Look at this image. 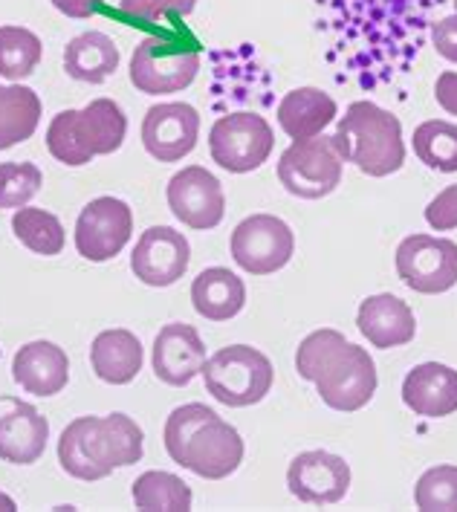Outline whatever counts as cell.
Segmentation results:
<instances>
[{
  "label": "cell",
  "mask_w": 457,
  "mask_h": 512,
  "mask_svg": "<svg viewBox=\"0 0 457 512\" xmlns=\"http://www.w3.org/2000/svg\"><path fill=\"white\" fill-rule=\"evenodd\" d=\"M414 154L431 171H457V125L443 119H429L414 128Z\"/></svg>",
  "instance_id": "29"
},
{
  "label": "cell",
  "mask_w": 457,
  "mask_h": 512,
  "mask_svg": "<svg viewBox=\"0 0 457 512\" xmlns=\"http://www.w3.org/2000/svg\"><path fill=\"white\" fill-rule=\"evenodd\" d=\"M414 504L423 512H457V466L440 463L423 472L414 486Z\"/></svg>",
  "instance_id": "31"
},
{
  "label": "cell",
  "mask_w": 457,
  "mask_h": 512,
  "mask_svg": "<svg viewBox=\"0 0 457 512\" xmlns=\"http://www.w3.org/2000/svg\"><path fill=\"white\" fill-rule=\"evenodd\" d=\"M377 362L359 345H342L327 359L322 374L316 377V391L322 403L333 411H359L377 394Z\"/></svg>",
  "instance_id": "9"
},
{
  "label": "cell",
  "mask_w": 457,
  "mask_h": 512,
  "mask_svg": "<svg viewBox=\"0 0 457 512\" xmlns=\"http://www.w3.org/2000/svg\"><path fill=\"white\" fill-rule=\"evenodd\" d=\"M200 374L206 379V391L217 403L229 408L258 405L272 391L275 382V368L267 353L249 345L220 348L206 359Z\"/></svg>",
  "instance_id": "5"
},
{
  "label": "cell",
  "mask_w": 457,
  "mask_h": 512,
  "mask_svg": "<svg viewBox=\"0 0 457 512\" xmlns=\"http://www.w3.org/2000/svg\"><path fill=\"white\" fill-rule=\"evenodd\" d=\"M67 76L84 84H102L119 70V47L105 32H81L64 50Z\"/></svg>",
  "instance_id": "25"
},
{
  "label": "cell",
  "mask_w": 457,
  "mask_h": 512,
  "mask_svg": "<svg viewBox=\"0 0 457 512\" xmlns=\"http://www.w3.org/2000/svg\"><path fill=\"white\" fill-rule=\"evenodd\" d=\"M287 486L290 495L301 504H316V507L339 504L350 489L348 460L324 449L301 452L287 469Z\"/></svg>",
  "instance_id": "16"
},
{
  "label": "cell",
  "mask_w": 457,
  "mask_h": 512,
  "mask_svg": "<svg viewBox=\"0 0 457 512\" xmlns=\"http://www.w3.org/2000/svg\"><path fill=\"white\" fill-rule=\"evenodd\" d=\"M102 3H105V0H53V6L61 12V15L76 18V21H87V18H93V15L102 9Z\"/></svg>",
  "instance_id": "38"
},
{
  "label": "cell",
  "mask_w": 457,
  "mask_h": 512,
  "mask_svg": "<svg viewBox=\"0 0 457 512\" xmlns=\"http://www.w3.org/2000/svg\"><path fill=\"white\" fill-rule=\"evenodd\" d=\"M151 365H154V374H157L160 382L183 388L203 371L206 345H203L200 333L191 324H165L157 333V339H154Z\"/></svg>",
  "instance_id": "18"
},
{
  "label": "cell",
  "mask_w": 457,
  "mask_h": 512,
  "mask_svg": "<svg viewBox=\"0 0 457 512\" xmlns=\"http://www.w3.org/2000/svg\"><path fill=\"white\" fill-rule=\"evenodd\" d=\"M342 345H348V339L339 330H333V327L313 330L296 351L298 377L307 379V382H316V377L322 374V368L327 365V359L339 351Z\"/></svg>",
  "instance_id": "33"
},
{
  "label": "cell",
  "mask_w": 457,
  "mask_h": 512,
  "mask_svg": "<svg viewBox=\"0 0 457 512\" xmlns=\"http://www.w3.org/2000/svg\"><path fill=\"white\" fill-rule=\"evenodd\" d=\"M191 304L206 322H229L246 304V284L226 267H209L191 284Z\"/></svg>",
  "instance_id": "23"
},
{
  "label": "cell",
  "mask_w": 457,
  "mask_h": 512,
  "mask_svg": "<svg viewBox=\"0 0 457 512\" xmlns=\"http://www.w3.org/2000/svg\"><path fill=\"white\" fill-rule=\"evenodd\" d=\"M134 495L136 510L145 512H189L194 504V495H191V486L171 475V472H142L134 481Z\"/></svg>",
  "instance_id": "27"
},
{
  "label": "cell",
  "mask_w": 457,
  "mask_h": 512,
  "mask_svg": "<svg viewBox=\"0 0 457 512\" xmlns=\"http://www.w3.org/2000/svg\"><path fill=\"white\" fill-rule=\"evenodd\" d=\"M41 122V99L24 84H0V151L27 142Z\"/></svg>",
  "instance_id": "26"
},
{
  "label": "cell",
  "mask_w": 457,
  "mask_h": 512,
  "mask_svg": "<svg viewBox=\"0 0 457 512\" xmlns=\"http://www.w3.org/2000/svg\"><path fill=\"white\" fill-rule=\"evenodd\" d=\"M145 452V434L128 414L79 417L58 437V463L79 481H102L113 469L134 466Z\"/></svg>",
  "instance_id": "2"
},
{
  "label": "cell",
  "mask_w": 457,
  "mask_h": 512,
  "mask_svg": "<svg viewBox=\"0 0 457 512\" xmlns=\"http://www.w3.org/2000/svg\"><path fill=\"white\" fill-rule=\"evenodd\" d=\"M41 38L24 27H0V76L9 81L29 79L41 64Z\"/></svg>",
  "instance_id": "30"
},
{
  "label": "cell",
  "mask_w": 457,
  "mask_h": 512,
  "mask_svg": "<svg viewBox=\"0 0 457 512\" xmlns=\"http://www.w3.org/2000/svg\"><path fill=\"white\" fill-rule=\"evenodd\" d=\"M12 379L35 397H55L70 382V359L55 342H29L12 359Z\"/></svg>",
  "instance_id": "21"
},
{
  "label": "cell",
  "mask_w": 457,
  "mask_h": 512,
  "mask_svg": "<svg viewBox=\"0 0 457 512\" xmlns=\"http://www.w3.org/2000/svg\"><path fill=\"white\" fill-rule=\"evenodd\" d=\"M191 264L189 238L171 226H151L139 235L131 255V270L148 287L177 284Z\"/></svg>",
  "instance_id": "14"
},
{
  "label": "cell",
  "mask_w": 457,
  "mask_h": 512,
  "mask_svg": "<svg viewBox=\"0 0 457 512\" xmlns=\"http://www.w3.org/2000/svg\"><path fill=\"white\" fill-rule=\"evenodd\" d=\"M403 403L417 417H452L457 411V371L443 362H423L403 379Z\"/></svg>",
  "instance_id": "20"
},
{
  "label": "cell",
  "mask_w": 457,
  "mask_h": 512,
  "mask_svg": "<svg viewBox=\"0 0 457 512\" xmlns=\"http://www.w3.org/2000/svg\"><path fill=\"white\" fill-rule=\"evenodd\" d=\"M397 275L414 293H449L457 284V243L434 235H408L397 246Z\"/></svg>",
  "instance_id": "11"
},
{
  "label": "cell",
  "mask_w": 457,
  "mask_h": 512,
  "mask_svg": "<svg viewBox=\"0 0 457 512\" xmlns=\"http://www.w3.org/2000/svg\"><path fill=\"white\" fill-rule=\"evenodd\" d=\"M330 139L339 157L353 162L368 177H388L403 168L405 142L400 119L368 99L348 105Z\"/></svg>",
  "instance_id": "3"
},
{
  "label": "cell",
  "mask_w": 457,
  "mask_h": 512,
  "mask_svg": "<svg viewBox=\"0 0 457 512\" xmlns=\"http://www.w3.org/2000/svg\"><path fill=\"white\" fill-rule=\"evenodd\" d=\"M128 116L113 99H93L87 108L61 110L47 128V148L67 168H81L93 157H108L122 148Z\"/></svg>",
  "instance_id": "4"
},
{
  "label": "cell",
  "mask_w": 457,
  "mask_h": 512,
  "mask_svg": "<svg viewBox=\"0 0 457 512\" xmlns=\"http://www.w3.org/2000/svg\"><path fill=\"white\" fill-rule=\"evenodd\" d=\"M203 64L200 50L177 47L160 35H148L131 55V84L145 96L183 93L197 79Z\"/></svg>",
  "instance_id": "7"
},
{
  "label": "cell",
  "mask_w": 457,
  "mask_h": 512,
  "mask_svg": "<svg viewBox=\"0 0 457 512\" xmlns=\"http://www.w3.org/2000/svg\"><path fill=\"white\" fill-rule=\"evenodd\" d=\"M93 374L108 385H128L142 371V342L131 330H105L93 339L90 348Z\"/></svg>",
  "instance_id": "24"
},
{
  "label": "cell",
  "mask_w": 457,
  "mask_h": 512,
  "mask_svg": "<svg viewBox=\"0 0 457 512\" xmlns=\"http://www.w3.org/2000/svg\"><path fill=\"white\" fill-rule=\"evenodd\" d=\"M197 6V0H119V9L136 18V21H148V24H157L160 18L168 15H191Z\"/></svg>",
  "instance_id": "34"
},
{
  "label": "cell",
  "mask_w": 457,
  "mask_h": 512,
  "mask_svg": "<svg viewBox=\"0 0 457 512\" xmlns=\"http://www.w3.org/2000/svg\"><path fill=\"white\" fill-rule=\"evenodd\" d=\"M452 3H455V9H457V0H452Z\"/></svg>",
  "instance_id": "40"
},
{
  "label": "cell",
  "mask_w": 457,
  "mask_h": 512,
  "mask_svg": "<svg viewBox=\"0 0 457 512\" xmlns=\"http://www.w3.org/2000/svg\"><path fill=\"white\" fill-rule=\"evenodd\" d=\"M200 139V113L186 102H162L142 119V145L157 162H180Z\"/></svg>",
  "instance_id": "15"
},
{
  "label": "cell",
  "mask_w": 457,
  "mask_h": 512,
  "mask_svg": "<svg viewBox=\"0 0 457 512\" xmlns=\"http://www.w3.org/2000/svg\"><path fill=\"white\" fill-rule=\"evenodd\" d=\"M232 258L249 275H272L284 270L296 255L293 229L275 215H252L232 232Z\"/></svg>",
  "instance_id": "10"
},
{
  "label": "cell",
  "mask_w": 457,
  "mask_h": 512,
  "mask_svg": "<svg viewBox=\"0 0 457 512\" xmlns=\"http://www.w3.org/2000/svg\"><path fill=\"white\" fill-rule=\"evenodd\" d=\"M0 510L15 512V510H18V504H15V501H12V498L6 495V492H0Z\"/></svg>",
  "instance_id": "39"
},
{
  "label": "cell",
  "mask_w": 457,
  "mask_h": 512,
  "mask_svg": "<svg viewBox=\"0 0 457 512\" xmlns=\"http://www.w3.org/2000/svg\"><path fill=\"white\" fill-rule=\"evenodd\" d=\"M168 206L189 229H215L226 215V194L212 171L203 165H189L168 180Z\"/></svg>",
  "instance_id": "13"
},
{
  "label": "cell",
  "mask_w": 457,
  "mask_h": 512,
  "mask_svg": "<svg viewBox=\"0 0 457 512\" xmlns=\"http://www.w3.org/2000/svg\"><path fill=\"white\" fill-rule=\"evenodd\" d=\"M50 423L32 403L0 397V458L15 466H29L47 452Z\"/></svg>",
  "instance_id": "17"
},
{
  "label": "cell",
  "mask_w": 457,
  "mask_h": 512,
  "mask_svg": "<svg viewBox=\"0 0 457 512\" xmlns=\"http://www.w3.org/2000/svg\"><path fill=\"white\" fill-rule=\"evenodd\" d=\"M339 116V105L319 87H296L278 102V125L290 139H310Z\"/></svg>",
  "instance_id": "22"
},
{
  "label": "cell",
  "mask_w": 457,
  "mask_h": 512,
  "mask_svg": "<svg viewBox=\"0 0 457 512\" xmlns=\"http://www.w3.org/2000/svg\"><path fill=\"white\" fill-rule=\"evenodd\" d=\"M275 148V134L261 113H229L220 116L209 131L212 160L232 174L258 171Z\"/></svg>",
  "instance_id": "8"
},
{
  "label": "cell",
  "mask_w": 457,
  "mask_h": 512,
  "mask_svg": "<svg viewBox=\"0 0 457 512\" xmlns=\"http://www.w3.org/2000/svg\"><path fill=\"white\" fill-rule=\"evenodd\" d=\"M356 327L379 351L403 348L408 342H414V336H417L414 310L408 307V301H403L400 296H391V293L365 298L359 304V313H356Z\"/></svg>",
  "instance_id": "19"
},
{
  "label": "cell",
  "mask_w": 457,
  "mask_h": 512,
  "mask_svg": "<svg viewBox=\"0 0 457 512\" xmlns=\"http://www.w3.org/2000/svg\"><path fill=\"white\" fill-rule=\"evenodd\" d=\"M44 186V174L32 162H0V209H24Z\"/></svg>",
  "instance_id": "32"
},
{
  "label": "cell",
  "mask_w": 457,
  "mask_h": 512,
  "mask_svg": "<svg viewBox=\"0 0 457 512\" xmlns=\"http://www.w3.org/2000/svg\"><path fill=\"white\" fill-rule=\"evenodd\" d=\"M434 99H437V105L446 113L457 116V70H446V73L437 76V81H434Z\"/></svg>",
  "instance_id": "37"
},
{
  "label": "cell",
  "mask_w": 457,
  "mask_h": 512,
  "mask_svg": "<svg viewBox=\"0 0 457 512\" xmlns=\"http://www.w3.org/2000/svg\"><path fill=\"white\" fill-rule=\"evenodd\" d=\"M426 223L434 232H452V229H457V183L455 186H446L426 206Z\"/></svg>",
  "instance_id": "35"
},
{
  "label": "cell",
  "mask_w": 457,
  "mask_h": 512,
  "mask_svg": "<svg viewBox=\"0 0 457 512\" xmlns=\"http://www.w3.org/2000/svg\"><path fill=\"white\" fill-rule=\"evenodd\" d=\"M345 160L333 148L330 136L293 139V145L278 160V180L293 197L322 200L342 186Z\"/></svg>",
  "instance_id": "6"
},
{
  "label": "cell",
  "mask_w": 457,
  "mask_h": 512,
  "mask_svg": "<svg viewBox=\"0 0 457 512\" xmlns=\"http://www.w3.org/2000/svg\"><path fill=\"white\" fill-rule=\"evenodd\" d=\"M12 232H15L18 241L27 246L29 252L44 255V258L61 255L64 252V243H67L64 226H61V220L53 212L29 209V206L15 212V217H12Z\"/></svg>",
  "instance_id": "28"
},
{
  "label": "cell",
  "mask_w": 457,
  "mask_h": 512,
  "mask_svg": "<svg viewBox=\"0 0 457 512\" xmlns=\"http://www.w3.org/2000/svg\"><path fill=\"white\" fill-rule=\"evenodd\" d=\"M162 440L168 458L206 481H223L243 463L241 432L203 403L174 408L165 420Z\"/></svg>",
  "instance_id": "1"
},
{
  "label": "cell",
  "mask_w": 457,
  "mask_h": 512,
  "mask_svg": "<svg viewBox=\"0 0 457 512\" xmlns=\"http://www.w3.org/2000/svg\"><path fill=\"white\" fill-rule=\"evenodd\" d=\"M134 235V212L119 197H96L76 220V249L84 261L105 264L116 258Z\"/></svg>",
  "instance_id": "12"
},
{
  "label": "cell",
  "mask_w": 457,
  "mask_h": 512,
  "mask_svg": "<svg viewBox=\"0 0 457 512\" xmlns=\"http://www.w3.org/2000/svg\"><path fill=\"white\" fill-rule=\"evenodd\" d=\"M431 44H434L437 55L457 64V12L431 24Z\"/></svg>",
  "instance_id": "36"
}]
</instances>
